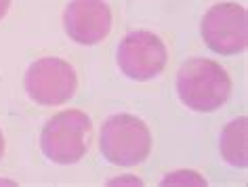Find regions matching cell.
Returning <instances> with one entry per match:
<instances>
[{"instance_id": "5b68a950", "label": "cell", "mask_w": 248, "mask_h": 187, "mask_svg": "<svg viewBox=\"0 0 248 187\" xmlns=\"http://www.w3.org/2000/svg\"><path fill=\"white\" fill-rule=\"evenodd\" d=\"M26 93L40 105H61L76 93L78 78L74 67L63 59L45 57L34 61L26 72Z\"/></svg>"}, {"instance_id": "ba28073f", "label": "cell", "mask_w": 248, "mask_h": 187, "mask_svg": "<svg viewBox=\"0 0 248 187\" xmlns=\"http://www.w3.org/2000/svg\"><path fill=\"white\" fill-rule=\"evenodd\" d=\"M246 133H248V118L240 116L232 120L223 128L219 149L221 156L227 164L235 168H246L248 166V145H246Z\"/></svg>"}, {"instance_id": "52a82bcc", "label": "cell", "mask_w": 248, "mask_h": 187, "mask_svg": "<svg viewBox=\"0 0 248 187\" xmlns=\"http://www.w3.org/2000/svg\"><path fill=\"white\" fill-rule=\"evenodd\" d=\"M63 28L78 45H97L111 30L109 4L105 0H70L63 11Z\"/></svg>"}, {"instance_id": "277c9868", "label": "cell", "mask_w": 248, "mask_h": 187, "mask_svg": "<svg viewBox=\"0 0 248 187\" xmlns=\"http://www.w3.org/2000/svg\"><path fill=\"white\" fill-rule=\"evenodd\" d=\"M202 38L210 51L219 55H238L248 45V15L235 2H223L208 9L202 17Z\"/></svg>"}, {"instance_id": "6da1fadb", "label": "cell", "mask_w": 248, "mask_h": 187, "mask_svg": "<svg viewBox=\"0 0 248 187\" xmlns=\"http://www.w3.org/2000/svg\"><path fill=\"white\" fill-rule=\"evenodd\" d=\"M177 93L194 111H215L232 95V78L217 61L194 57L179 67Z\"/></svg>"}, {"instance_id": "8fae6325", "label": "cell", "mask_w": 248, "mask_h": 187, "mask_svg": "<svg viewBox=\"0 0 248 187\" xmlns=\"http://www.w3.org/2000/svg\"><path fill=\"white\" fill-rule=\"evenodd\" d=\"M4 154V137H2V130H0V158Z\"/></svg>"}, {"instance_id": "30bf717a", "label": "cell", "mask_w": 248, "mask_h": 187, "mask_svg": "<svg viewBox=\"0 0 248 187\" xmlns=\"http://www.w3.org/2000/svg\"><path fill=\"white\" fill-rule=\"evenodd\" d=\"M9 7H11V0H0V19H2L4 15H7Z\"/></svg>"}, {"instance_id": "9c48e42d", "label": "cell", "mask_w": 248, "mask_h": 187, "mask_svg": "<svg viewBox=\"0 0 248 187\" xmlns=\"http://www.w3.org/2000/svg\"><path fill=\"white\" fill-rule=\"evenodd\" d=\"M162 185H206V179H202L194 171H177L169 174L162 181Z\"/></svg>"}, {"instance_id": "7a4b0ae2", "label": "cell", "mask_w": 248, "mask_h": 187, "mask_svg": "<svg viewBox=\"0 0 248 187\" xmlns=\"http://www.w3.org/2000/svg\"><path fill=\"white\" fill-rule=\"evenodd\" d=\"M99 149L114 166H137L152 152V133L137 116H109L101 126Z\"/></svg>"}, {"instance_id": "8992f818", "label": "cell", "mask_w": 248, "mask_h": 187, "mask_svg": "<svg viewBox=\"0 0 248 187\" xmlns=\"http://www.w3.org/2000/svg\"><path fill=\"white\" fill-rule=\"evenodd\" d=\"M116 57L118 67L124 76L137 80V82H147L162 74L169 53H166L164 42L154 32L137 30L122 38V42L118 45Z\"/></svg>"}, {"instance_id": "3957f363", "label": "cell", "mask_w": 248, "mask_h": 187, "mask_svg": "<svg viewBox=\"0 0 248 187\" xmlns=\"http://www.w3.org/2000/svg\"><path fill=\"white\" fill-rule=\"evenodd\" d=\"M93 124L80 109H65L48 118L40 135V147L55 164H76L91 145Z\"/></svg>"}]
</instances>
